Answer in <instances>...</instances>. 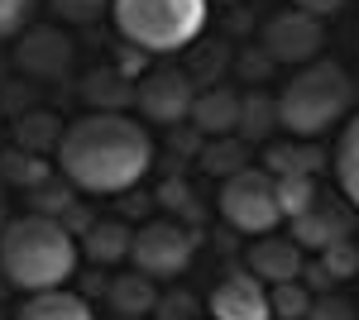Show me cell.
<instances>
[{"instance_id":"obj_24","label":"cell","mask_w":359,"mask_h":320,"mask_svg":"<svg viewBox=\"0 0 359 320\" xmlns=\"http://www.w3.org/2000/svg\"><path fill=\"white\" fill-rule=\"evenodd\" d=\"M72 182H67V177H62V187H48V182H43V187H34L29 191V206H34V211L39 215H53V220H67V211H72Z\"/></svg>"},{"instance_id":"obj_29","label":"cell","mask_w":359,"mask_h":320,"mask_svg":"<svg viewBox=\"0 0 359 320\" xmlns=\"http://www.w3.org/2000/svg\"><path fill=\"white\" fill-rule=\"evenodd\" d=\"M306 320H355V306L345 301V296H311V311H306Z\"/></svg>"},{"instance_id":"obj_28","label":"cell","mask_w":359,"mask_h":320,"mask_svg":"<svg viewBox=\"0 0 359 320\" xmlns=\"http://www.w3.org/2000/svg\"><path fill=\"white\" fill-rule=\"evenodd\" d=\"M34 5H39V0H0V39L25 34L29 20H34Z\"/></svg>"},{"instance_id":"obj_30","label":"cell","mask_w":359,"mask_h":320,"mask_svg":"<svg viewBox=\"0 0 359 320\" xmlns=\"http://www.w3.org/2000/svg\"><path fill=\"white\" fill-rule=\"evenodd\" d=\"M144 62H149V53L125 43V48H120V57H115V72H125V77H144V72H149Z\"/></svg>"},{"instance_id":"obj_16","label":"cell","mask_w":359,"mask_h":320,"mask_svg":"<svg viewBox=\"0 0 359 320\" xmlns=\"http://www.w3.org/2000/svg\"><path fill=\"white\" fill-rule=\"evenodd\" d=\"M130 244H135V230L125 220H91L86 225V258L101 267L130 258Z\"/></svg>"},{"instance_id":"obj_5","label":"cell","mask_w":359,"mask_h":320,"mask_svg":"<svg viewBox=\"0 0 359 320\" xmlns=\"http://www.w3.org/2000/svg\"><path fill=\"white\" fill-rule=\"evenodd\" d=\"M216 206H221L225 225L240 230V235H273L278 220H283L278 177L269 167H240V172H230Z\"/></svg>"},{"instance_id":"obj_9","label":"cell","mask_w":359,"mask_h":320,"mask_svg":"<svg viewBox=\"0 0 359 320\" xmlns=\"http://www.w3.org/2000/svg\"><path fill=\"white\" fill-rule=\"evenodd\" d=\"M211 320H273V301H269V282H259L254 272L235 267L206 296Z\"/></svg>"},{"instance_id":"obj_8","label":"cell","mask_w":359,"mask_h":320,"mask_svg":"<svg viewBox=\"0 0 359 320\" xmlns=\"http://www.w3.org/2000/svg\"><path fill=\"white\" fill-rule=\"evenodd\" d=\"M326 48V29L316 15H302V10H278L273 20H264V53L273 62H292V67H306L316 62V53Z\"/></svg>"},{"instance_id":"obj_12","label":"cell","mask_w":359,"mask_h":320,"mask_svg":"<svg viewBox=\"0 0 359 320\" xmlns=\"http://www.w3.org/2000/svg\"><path fill=\"white\" fill-rule=\"evenodd\" d=\"M240 115H245V96L235 86H211L206 96H196L192 125L206 139H230V134H240Z\"/></svg>"},{"instance_id":"obj_11","label":"cell","mask_w":359,"mask_h":320,"mask_svg":"<svg viewBox=\"0 0 359 320\" xmlns=\"http://www.w3.org/2000/svg\"><path fill=\"white\" fill-rule=\"evenodd\" d=\"M15 62L25 67L29 77H62L72 67V39L57 34V29H25Z\"/></svg>"},{"instance_id":"obj_23","label":"cell","mask_w":359,"mask_h":320,"mask_svg":"<svg viewBox=\"0 0 359 320\" xmlns=\"http://www.w3.org/2000/svg\"><path fill=\"white\" fill-rule=\"evenodd\" d=\"M269 301H273L278 320H306V311H311V292H306L302 282H278V287H269Z\"/></svg>"},{"instance_id":"obj_10","label":"cell","mask_w":359,"mask_h":320,"mask_svg":"<svg viewBox=\"0 0 359 320\" xmlns=\"http://www.w3.org/2000/svg\"><path fill=\"white\" fill-rule=\"evenodd\" d=\"M302 244L292 239V235H259V239L249 244V272L259 277V282H297L302 277Z\"/></svg>"},{"instance_id":"obj_21","label":"cell","mask_w":359,"mask_h":320,"mask_svg":"<svg viewBox=\"0 0 359 320\" xmlns=\"http://www.w3.org/2000/svg\"><path fill=\"white\" fill-rule=\"evenodd\" d=\"M321 201V191H316V177H306V172H292V177H278V206L287 220H297L306 215L311 206Z\"/></svg>"},{"instance_id":"obj_27","label":"cell","mask_w":359,"mask_h":320,"mask_svg":"<svg viewBox=\"0 0 359 320\" xmlns=\"http://www.w3.org/2000/svg\"><path fill=\"white\" fill-rule=\"evenodd\" d=\"M321 267H326V277H359V249L350 239H340V244H331L326 253H321Z\"/></svg>"},{"instance_id":"obj_26","label":"cell","mask_w":359,"mask_h":320,"mask_svg":"<svg viewBox=\"0 0 359 320\" xmlns=\"http://www.w3.org/2000/svg\"><path fill=\"white\" fill-rule=\"evenodd\" d=\"M53 5L57 20H67V25H96L101 15H111L115 0H48Z\"/></svg>"},{"instance_id":"obj_6","label":"cell","mask_w":359,"mask_h":320,"mask_svg":"<svg viewBox=\"0 0 359 320\" xmlns=\"http://www.w3.org/2000/svg\"><path fill=\"white\" fill-rule=\"evenodd\" d=\"M192 253H196V235L187 225H177V220H149V225H139L135 230V244H130V258L144 277H182L187 267H192Z\"/></svg>"},{"instance_id":"obj_14","label":"cell","mask_w":359,"mask_h":320,"mask_svg":"<svg viewBox=\"0 0 359 320\" xmlns=\"http://www.w3.org/2000/svg\"><path fill=\"white\" fill-rule=\"evenodd\" d=\"M15 320H96V316H91L86 296L67 292V287H48V292H29Z\"/></svg>"},{"instance_id":"obj_13","label":"cell","mask_w":359,"mask_h":320,"mask_svg":"<svg viewBox=\"0 0 359 320\" xmlns=\"http://www.w3.org/2000/svg\"><path fill=\"white\" fill-rule=\"evenodd\" d=\"M292 239L302 244V249H311V253H326L331 244L350 239V220H345L340 211H331V206H326V196H321L306 215L292 220Z\"/></svg>"},{"instance_id":"obj_32","label":"cell","mask_w":359,"mask_h":320,"mask_svg":"<svg viewBox=\"0 0 359 320\" xmlns=\"http://www.w3.org/2000/svg\"><path fill=\"white\" fill-rule=\"evenodd\" d=\"M273 320H278V316H273Z\"/></svg>"},{"instance_id":"obj_2","label":"cell","mask_w":359,"mask_h":320,"mask_svg":"<svg viewBox=\"0 0 359 320\" xmlns=\"http://www.w3.org/2000/svg\"><path fill=\"white\" fill-rule=\"evenodd\" d=\"M0 272L20 292L62 287L77 272V235L53 215H20L0 230Z\"/></svg>"},{"instance_id":"obj_4","label":"cell","mask_w":359,"mask_h":320,"mask_svg":"<svg viewBox=\"0 0 359 320\" xmlns=\"http://www.w3.org/2000/svg\"><path fill=\"white\" fill-rule=\"evenodd\" d=\"M111 25L120 43L163 57L196 43V34L206 29V0H115Z\"/></svg>"},{"instance_id":"obj_19","label":"cell","mask_w":359,"mask_h":320,"mask_svg":"<svg viewBox=\"0 0 359 320\" xmlns=\"http://www.w3.org/2000/svg\"><path fill=\"white\" fill-rule=\"evenodd\" d=\"M335 182L345 191V201L359 211V115L340 130V144H335Z\"/></svg>"},{"instance_id":"obj_1","label":"cell","mask_w":359,"mask_h":320,"mask_svg":"<svg viewBox=\"0 0 359 320\" xmlns=\"http://www.w3.org/2000/svg\"><path fill=\"white\" fill-rule=\"evenodd\" d=\"M154 162V139L125 110H86L72 120L57 144V172L77 191L115 196L144 182Z\"/></svg>"},{"instance_id":"obj_22","label":"cell","mask_w":359,"mask_h":320,"mask_svg":"<svg viewBox=\"0 0 359 320\" xmlns=\"http://www.w3.org/2000/svg\"><path fill=\"white\" fill-rule=\"evenodd\" d=\"M15 139H20V148H29V153H48V148L62 144V125H57L53 115H29Z\"/></svg>"},{"instance_id":"obj_15","label":"cell","mask_w":359,"mask_h":320,"mask_svg":"<svg viewBox=\"0 0 359 320\" xmlns=\"http://www.w3.org/2000/svg\"><path fill=\"white\" fill-rule=\"evenodd\" d=\"M106 301H111V311L115 316H125V320H139V316H149L154 306H158V292H154V277H144V272H125V277H115L111 287H106Z\"/></svg>"},{"instance_id":"obj_17","label":"cell","mask_w":359,"mask_h":320,"mask_svg":"<svg viewBox=\"0 0 359 320\" xmlns=\"http://www.w3.org/2000/svg\"><path fill=\"white\" fill-rule=\"evenodd\" d=\"M264 162H269L273 177H292V172L316 177V167L326 162V153L311 148V139H297V144H269V148H264Z\"/></svg>"},{"instance_id":"obj_7","label":"cell","mask_w":359,"mask_h":320,"mask_svg":"<svg viewBox=\"0 0 359 320\" xmlns=\"http://www.w3.org/2000/svg\"><path fill=\"white\" fill-rule=\"evenodd\" d=\"M135 106L144 120L154 125H182L192 120V106H196V86L182 67H149L144 77L135 81Z\"/></svg>"},{"instance_id":"obj_20","label":"cell","mask_w":359,"mask_h":320,"mask_svg":"<svg viewBox=\"0 0 359 320\" xmlns=\"http://www.w3.org/2000/svg\"><path fill=\"white\" fill-rule=\"evenodd\" d=\"M0 177L5 182H15L20 191H34V187H43L48 177H53V167L43 162V153H29V148H5L0 153Z\"/></svg>"},{"instance_id":"obj_18","label":"cell","mask_w":359,"mask_h":320,"mask_svg":"<svg viewBox=\"0 0 359 320\" xmlns=\"http://www.w3.org/2000/svg\"><path fill=\"white\" fill-rule=\"evenodd\" d=\"M130 101H135V81L125 77V72L96 67V72L86 77V106L91 110H125Z\"/></svg>"},{"instance_id":"obj_3","label":"cell","mask_w":359,"mask_h":320,"mask_svg":"<svg viewBox=\"0 0 359 320\" xmlns=\"http://www.w3.org/2000/svg\"><path fill=\"white\" fill-rule=\"evenodd\" d=\"M355 106V81L350 72L331 62V57H316L297 67V77L283 86L278 96V125L292 139H321L326 130H335Z\"/></svg>"},{"instance_id":"obj_31","label":"cell","mask_w":359,"mask_h":320,"mask_svg":"<svg viewBox=\"0 0 359 320\" xmlns=\"http://www.w3.org/2000/svg\"><path fill=\"white\" fill-rule=\"evenodd\" d=\"M292 10H302V15H316V20H331L345 10V0H292Z\"/></svg>"},{"instance_id":"obj_25","label":"cell","mask_w":359,"mask_h":320,"mask_svg":"<svg viewBox=\"0 0 359 320\" xmlns=\"http://www.w3.org/2000/svg\"><path fill=\"white\" fill-rule=\"evenodd\" d=\"M278 125V101H259V96H245V115H240V134L249 139H264V134Z\"/></svg>"}]
</instances>
